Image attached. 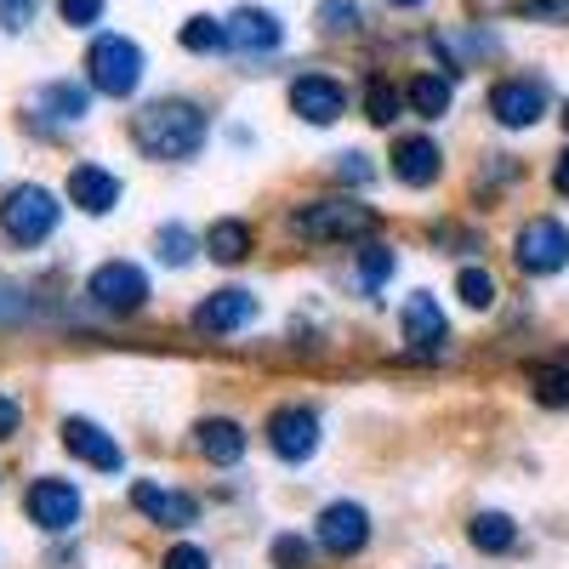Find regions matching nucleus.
Here are the masks:
<instances>
[{
	"mask_svg": "<svg viewBox=\"0 0 569 569\" xmlns=\"http://www.w3.org/2000/svg\"><path fill=\"white\" fill-rule=\"evenodd\" d=\"M131 142L149 160H194L206 149V114L194 103H149L131 120Z\"/></svg>",
	"mask_w": 569,
	"mask_h": 569,
	"instance_id": "f257e3e1",
	"label": "nucleus"
},
{
	"mask_svg": "<svg viewBox=\"0 0 569 569\" xmlns=\"http://www.w3.org/2000/svg\"><path fill=\"white\" fill-rule=\"evenodd\" d=\"M291 222H297L302 240H313V246H342V240H370V233H376V211L359 206V200H313Z\"/></svg>",
	"mask_w": 569,
	"mask_h": 569,
	"instance_id": "f03ea898",
	"label": "nucleus"
},
{
	"mask_svg": "<svg viewBox=\"0 0 569 569\" xmlns=\"http://www.w3.org/2000/svg\"><path fill=\"white\" fill-rule=\"evenodd\" d=\"M58 211H63V206L46 194V188L23 182V188H12V194L0 200V233H7L12 246H40V240H52Z\"/></svg>",
	"mask_w": 569,
	"mask_h": 569,
	"instance_id": "7ed1b4c3",
	"label": "nucleus"
},
{
	"mask_svg": "<svg viewBox=\"0 0 569 569\" xmlns=\"http://www.w3.org/2000/svg\"><path fill=\"white\" fill-rule=\"evenodd\" d=\"M86 69H91V86H98L103 98H131L137 80H142V52L126 34H98L86 52Z\"/></svg>",
	"mask_w": 569,
	"mask_h": 569,
	"instance_id": "20e7f679",
	"label": "nucleus"
},
{
	"mask_svg": "<svg viewBox=\"0 0 569 569\" xmlns=\"http://www.w3.org/2000/svg\"><path fill=\"white\" fill-rule=\"evenodd\" d=\"M512 262L525 273H558L569 262V228L552 222V217L525 222V228H518V240H512Z\"/></svg>",
	"mask_w": 569,
	"mask_h": 569,
	"instance_id": "39448f33",
	"label": "nucleus"
},
{
	"mask_svg": "<svg viewBox=\"0 0 569 569\" xmlns=\"http://www.w3.org/2000/svg\"><path fill=\"white\" fill-rule=\"evenodd\" d=\"M86 291L109 313H137L142 302H149V273H142L137 262H103L98 273L86 279Z\"/></svg>",
	"mask_w": 569,
	"mask_h": 569,
	"instance_id": "423d86ee",
	"label": "nucleus"
},
{
	"mask_svg": "<svg viewBox=\"0 0 569 569\" xmlns=\"http://www.w3.org/2000/svg\"><path fill=\"white\" fill-rule=\"evenodd\" d=\"M58 439H63V450H69L74 461L98 467V472H120V467H126V450L114 445V433H103V427L86 421V416H63Z\"/></svg>",
	"mask_w": 569,
	"mask_h": 569,
	"instance_id": "0eeeda50",
	"label": "nucleus"
},
{
	"mask_svg": "<svg viewBox=\"0 0 569 569\" xmlns=\"http://www.w3.org/2000/svg\"><path fill=\"white\" fill-rule=\"evenodd\" d=\"M268 445H273V456L279 461H308L313 450H319V416L313 410H297V405H284V410H273L268 416Z\"/></svg>",
	"mask_w": 569,
	"mask_h": 569,
	"instance_id": "6e6552de",
	"label": "nucleus"
},
{
	"mask_svg": "<svg viewBox=\"0 0 569 569\" xmlns=\"http://www.w3.org/2000/svg\"><path fill=\"white\" fill-rule=\"evenodd\" d=\"M399 330H405L410 353H445V342H450V325H445V308L433 302V291H416V297H405Z\"/></svg>",
	"mask_w": 569,
	"mask_h": 569,
	"instance_id": "1a4fd4ad",
	"label": "nucleus"
},
{
	"mask_svg": "<svg viewBox=\"0 0 569 569\" xmlns=\"http://www.w3.org/2000/svg\"><path fill=\"white\" fill-rule=\"evenodd\" d=\"M291 109H297L308 126H330V120L348 114V86L330 80V74H302V80L291 86Z\"/></svg>",
	"mask_w": 569,
	"mask_h": 569,
	"instance_id": "9d476101",
	"label": "nucleus"
},
{
	"mask_svg": "<svg viewBox=\"0 0 569 569\" xmlns=\"http://www.w3.org/2000/svg\"><path fill=\"white\" fill-rule=\"evenodd\" d=\"M131 507L149 518V525H166V530H188V525L200 518L194 496H177V490H166V485H154V479H137V485H131Z\"/></svg>",
	"mask_w": 569,
	"mask_h": 569,
	"instance_id": "9b49d317",
	"label": "nucleus"
},
{
	"mask_svg": "<svg viewBox=\"0 0 569 569\" xmlns=\"http://www.w3.org/2000/svg\"><path fill=\"white\" fill-rule=\"evenodd\" d=\"M490 114H496L501 126H512V131L536 126V120L547 114L541 80H501V86H490Z\"/></svg>",
	"mask_w": 569,
	"mask_h": 569,
	"instance_id": "f8f14e48",
	"label": "nucleus"
},
{
	"mask_svg": "<svg viewBox=\"0 0 569 569\" xmlns=\"http://www.w3.org/2000/svg\"><path fill=\"white\" fill-rule=\"evenodd\" d=\"M365 541H370V518H365V507H353V501H330V507L319 512V547H325V552L353 558Z\"/></svg>",
	"mask_w": 569,
	"mask_h": 569,
	"instance_id": "ddd939ff",
	"label": "nucleus"
},
{
	"mask_svg": "<svg viewBox=\"0 0 569 569\" xmlns=\"http://www.w3.org/2000/svg\"><path fill=\"white\" fill-rule=\"evenodd\" d=\"M29 518L40 530H69L80 518V490L69 479H34L29 485Z\"/></svg>",
	"mask_w": 569,
	"mask_h": 569,
	"instance_id": "4468645a",
	"label": "nucleus"
},
{
	"mask_svg": "<svg viewBox=\"0 0 569 569\" xmlns=\"http://www.w3.org/2000/svg\"><path fill=\"white\" fill-rule=\"evenodd\" d=\"M257 319V297L240 291V284H228V291H211L200 308H194V325L206 330V337H228V330H240Z\"/></svg>",
	"mask_w": 569,
	"mask_h": 569,
	"instance_id": "2eb2a0df",
	"label": "nucleus"
},
{
	"mask_svg": "<svg viewBox=\"0 0 569 569\" xmlns=\"http://www.w3.org/2000/svg\"><path fill=\"white\" fill-rule=\"evenodd\" d=\"M120 177L114 171H103V166H74L69 171V206H80L86 217H103V211H114L120 206Z\"/></svg>",
	"mask_w": 569,
	"mask_h": 569,
	"instance_id": "dca6fc26",
	"label": "nucleus"
},
{
	"mask_svg": "<svg viewBox=\"0 0 569 569\" xmlns=\"http://www.w3.org/2000/svg\"><path fill=\"white\" fill-rule=\"evenodd\" d=\"M279 40H284V23L273 12H262V7H240L228 18V46H240V52H251V58L279 52Z\"/></svg>",
	"mask_w": 569,
	"mask_h": 569,
	"instance_id": "f3484780",
	"label": "nucleus"
},
{
	"mask_svg": "<svg viewBox=\"0 0 569 569\" xmlns=\"http://www.w3.org/2000/svg\"><path fill=\"white\" fill-rule=\"evenodd\" d=\"M439 171H445V154H439L433 137H399V149H393V177H399V182L427 188Z\"/></svg>",
	"mask_w": 569,
	"mask_h": 569,
	"instance_id": "a211bd4d",
	"label": "nucleus"
},
{
	"mask_svg": "<svg viewBox=\"0 0 569 569\" xmlns=\"http://www.w3.org/2000/svg\"><path fill=\"white\" fill-rule=\"evenodd\" d=\"M194 445H200V456H206L211 467H233V461L246 456V427H240V421L211 416V421H200V427H194Z\"/></svg>",
	"mask_w": 569,
	"mask_h": 569,
	"instance_id": "6ab92c4d",
	"label": "nucleus"
},
{
	"mask_svg": "<svg viewBox=\"0 0 569 569\" xmlns=\"http://www.w3.org/2000/svg\"><path fill=\"white\" fill-rule=\"evenodd\" d=\"M206 251L217 257V262H246L251 257V222H240V217H222V222H211L206 228Z\"/></svg>",
	"mask_w": 569,
	"mask_h": 569,
	"instance_id": "aec40b11",
	"label": "nucleus"
},
{
	"mask_svg": "<svg viewBox=\"0 0 569 569\" xmlns=\"http://www.w3.org/2000/svg\"><path fill=\"white\" fill-rule=\"evenodd\" d=\"M40 109L52 114V120H86L91 114V98H86V86H69V80H52V86H40Z\"/></svg>",
	"mask_w": 569,
	"mask_h": 569,
	"instance_id": "412c9836",
	"label": "nucleus"
},
{
	"mask_svg": "<svg viewBox=\"0 0 569 569\" xmlns=\"http://www.w3.org/2000/svg\"><path fill=\"white\" fill-rule=\"evenodd\" d=\"M467 541L479 547V552H512L518 530H512V518H507V512H479V518L467 525Z\"/></svg>",
	"mask_w": 569,
	"mask_h": 569,
	"instance_id": "4be33fe9",
	"label": "nucleus"
},
{
	"mask_svg": "<svg viewBox=\"0 0 569 569\" xmlns=\"http://www.w3.org/2000/svg\"><path fill=\"white\" fill-rule=\"evenodd\" d=\"M405 98H410V109H416V114L439 120V114L450 109V74H416Z\"/></svg>",
	"mask_w": 569,
	"mask_h": 569,
	"instance_id": "5701e85b",
	"label": "nucleus"
},
{
	"mask_svg": "<svg viewBox=\"0 0 569 569\" xmlns=\"http://www.w3.org/2000/svg\"><path fill=\"white\" fill-rule=\"evenodd\" d=\"M177 40H182V52H200V58H206V52H222V46H228V23H217V18H188Z\"/></svg>",
	"mask_w": 569,
	"mask_h": 569,
	"instance_id": "b1692460",
	"label": "nucleus"
},
{
	"mask_svg": "<svg viewBox=\"0 0 569 569\" xmlns=\"http://www.w3.org/2000/svg\"><path fill=\"white\" fill-rule=\"evenodd\" d=\"M154 251H160L166 268H188V257H194V233H188L182 222H166L160 240H154Z\"/></svg>",
	"mask_w": 569,
	"mask_h": 569,
	"instance_id": "393cba45",
	"label": "nucleus"
},
{
	"mask_svg": "<svg viewBox=\"0 0 569 569\" xmlns=\"http://www.w3.org/2000/svg\"><path fill=\"white\" fill-rule=\"evenodd\" d=\"M399 103H405V98H399L388 80H370V86H365V114H370L376 126H393V120H399Z\"/></svg>",
	"mask_w": 569,
	"mask_h": 569,
	"instance_id": "a878e982",
	"label": "nucleus"
},
{
	"mask_svg": "<svg viewBox=\"0 0 569 569\" xmlns=\"http://www.w3.org/2000/svg\"><path fill=\"white\" fill-rule=\"evenodd\" d=\"M456 291H461L467 308H490V302H496V279H490L485 268H461V273H456Z\"/></svg>",
	"mask_w": 569,
	"mask_h": 569,
	"instance_id": "bb28decb",
	"label": "nucleus"
},
{
	"mask_svg": "<svg viewBox=\"0 0 569 569\" xmlns=\"http://www.w3.org/2000/svg\"><path fill=\"white\" fill-rule=\"evenodd\" d=\"M319 29L325 34H359V7L353 0H319Z\"/></svg>",
	"mask_w": 569,
	"mask_h": 569,
	"instance_id": "cd10ccee",
	"label": "nucleus"
},
{
	"mask_svg": "<svg viewBox=\"0 0 569 569\" xmlns=\"http://www.w3.org/2000/svg\"><path fill=\"white\" fill-rule=\"evenodd\" d=\"M359 279H365V291L388 284V279H393V251H388V246H365V251H359Z\"/></svg>",
	"mask_w": 569,
	"mask_h": 569,
	"instance_id": "c85d7f7f",
	"label": "nucleus"
},
{
	"mask_svg": "<svg viewBox=\"0 0 569 569\" xmlns=\"http://www.w3.org/2000/svg\"><path fill=\"white\" fill-rule=\"evenodd\" d=\"M273 569H313V547L302 536H279L273 541Z\"/></svg>",
	"mask_w": 569,
	"mask_h": 569,
	"instance_id": "c756f323",
	"label": "nucleus"
},
{
	"mask_svg": "<svg viewBox=\"0 0 569 569\" xmlns=\"http://www.w3.org/2000/svg\"><path fill=\"white\" fill-rule=\"evenodd\" d=\"M512 12L530 23H569V0H512Z\"/></svg>",
	"mask_w": 569,
	"mask_h": 569,
	"instance_id": "7c9ffc66",
	"label": "nucleus"
},
{
	"mask_svg": "<svg viewBox=\"0 0 569 569\" xmlns=\"http://www.w3.org/2000/svg\"><path fill=\"white\" fill-rule=\"evenodd\" d=\"M536 399L563 410L569 405V370H536Z\"/></svg>",
	"mask_w": 569,
	"mask_h": 569,
	"instance_id": "2f4dec72",
	"label": "nucleus"
},
{
	"mask_svg": "<svg viewBox=\"0 0 569 569\" xmlns=\"http://www.w3.org/2000/svg\"><path fill=\"white\" fill-rule=\"evenodd\" d=\"M103 7H109V0H58V12H63L69 29H91L103 18Z\"/></svg>",
	"mask_w": 569,
	"mask_h": 569,
	"instance_id": "473e14b6",
	"label": "nucleus"
},
{
	"mask_svg": "<svg viewBox=\"0 0 569 569\" xmlns=\"http://www.w3.org/2000/svg\"><path fill=\"white\" fill-rule=\"evenodd\" d=\"M160 569H211V558H206L200 547H171Z\"/></svg>",
	"mask_w": 569,
	"mask_h": 569,
	"instance_id": "72a5a7b5",
	"label": "nucleus"
},
{
	"mask_svg": "<svg viewBox=\"0 0 569 569\" xmlns=\"http://www.w3.org/2000/svg\"><path fill=\"white\" fill-rule=\"evenodd\" d=\"M34 12V0H0V29H23Z\"/></svg>",
	"mask_w": 569,
	"mask_h": 569,
	"instance_id": "f704fd0d",
	"label": "nucleus"
},
{
	"mask_svg": "<svg viewBox=\"0 0 569 569\" xmlns=\"http://www.w3.org/2000/svg\"><path fill=\"white\" fill-rule=\"evenodd\" d=\"M18 421H23V410H18V399H7V393H0V445H7V439L18 433Z\"/></svg>",
	"mask_w": 569,
	"mask_h": 569,
	"instance_id": "c9c22d12",
	"label": "nucleus"
},
{
	"mask_svg": "<svg viewBox=\"0 0 569 569\" xmlns=\"http://www.w3.org/2000/svg\"><path fill=\"white\" fill-rule=\"evenodd\" d=\"M337 171H342L348 182H370V166H365V154H348V160H342Z\"/></svg>",
	"mask_w": 569,
	"mask_h": 569,
	"instance_id": "e433bc0d",
	"label": "nucleus"
},
{
	"mask_svg": "<svg viewBox=\"0 0 569 569\" xmlns=\"http://www.w3.org/2000/svg\"><path fill=\"white\" fill-rule=\"evenodd\" d=\"M552 188H558V194H569V149H563L558 166H552Z\"/></svg>",
	"mask_w": 569,
	"mask_h": 569,
	"instance_id": "4c0bfd02",
	"label": "nucleus"
},
{
	"mask_svg": "<svg viewBox=\"0 0 569 569\" xmlns=\"http://www.w3.org/2000/svg\"><path fill=\"white\" fill-rule=\"evenodd\" d=\"M388 7H421V0H388Z\"/></svg>",
	"mask_w": 569,
	"mask_h": 569,
	"instance_id": "58836bf2",
	"label": "nucleus"
},
{
	"mask_svg": "<svg viewBox=\"0 0 569 569\" xmlns=\"http://www.w3.org/2000/svg\"><path fill=\"white\" fill-rule=\"evenodd\" d=\"M563 126H569V109H563Z\"/></svg>",
	"mask_w": 569,
	"mask_h": 569,
	"instance_id": "ea45409f",
	"label": "nucleus"
}]
</instances>
